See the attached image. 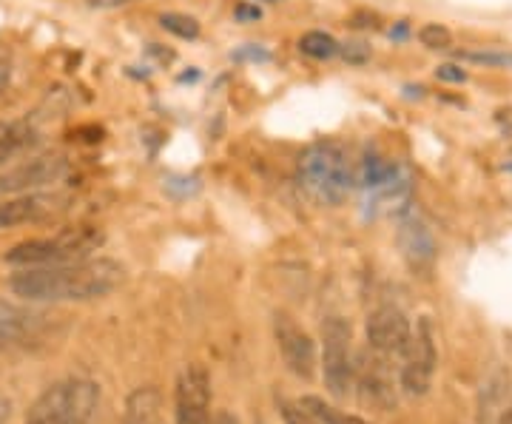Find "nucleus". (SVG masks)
<instances>
[{
	"mask_svg": "<svg viewBox=\"0 0 512 424\" xmlns=\"http://www.w3.org/2000/svg\"><path fill=\"white\" fill-rule=\"evenodd\" d=\"M9 83H12V52L9 46L0 43V94L9 89Z\"/></svg>",
	"mask_w": 512,
	"mask_h": 424,
	"instance_id": "23",
	"label": "nucleus"
},
{
	"mask_svg": "<svg viewBox=\"0 0 512 424\" xmlns=\"http://www.w3.org/2000/svg\"><path fill=\"white\" fill-rule=\"evenodd\" d=\"M126 282V268L117 259H83L49 268H20L9 277V291L23 302H92L114 294Z\"/></svg>",
	"mask_w": 512,
	"mask_h": 424,
	"instance_id": "1",
	"label": "nucleus"
},
{
	"mask_svg": "<svg viewBox=\"0 0 512 424\" xmlns=\"http://www.w3.org/2000/svg\"><path fill=\"white\" fill-rule=\"evenodd\" d=\"M57 316L46 314L40 308L20 305V302H9L0 299V342L3 345H29L43 339L46 333L52 331Z\"/></svg>",
	"mask_w": 512,
	"mask_h": 424,
	"instance_id": "12",
	"label": "nucleus"
},
{
	"mask_svg": "<svg viewBox=\"0 0 512 424\" xmlns=\"http://www.w3.org/2000/svg\"><path fill=\"white\" fill-rule=\"evenodd\" d=\"M339 49L342 46L328 32H308V35L299 37V52L313 57V60H330V57L339 55Z\"/></svg>",
	"mask_w": 512,
	"mask_h": 424,
	"instance_id": "18",
	"label": "nucleus"
},
{
	"mask_svg": "<svg viewBox=\"0 0 512 424\" xmlns=\"http://www.w3.org/2000/svg\"><path fill=\"white\" fill-rule=\"evenodd\" d=\"M296 405L302 407L308 416H311L313 422L319 424H370L365 422V419H359V416H353V413H348V410H339L336 405H330V402H325L322 396H302V399H296Z\"/></svg>",
	"mask_w": 512,
	"mask_h": 424,
	"instance_id": "17",
	"label": "nucleus"
},
{
	"mask_svg": "<svg viewBox=\"0 0 512 424\" xmlns=\"http://www.w3.org/2000/svg\"><path fill=\"white\" fill-rule=\"evenodd\" d=\"M299 183L316 203L339 205L348 200L353 185L359 183V168L350 163V154L339 143H313L299 157Z\"/></svg>",
	"mask_w": 512,
	"mask_h": 424,
	"instance_id": "2",
	"label": "nucleus"
},
{
	"mask_svg": "<svg viewBox=\"0 0 512 424\" xmlns=\"http://www.w3.org/2000/svg\"><path fill=\"white\" fill-rule=\"evenodd\" d=\"M399 245L402 254L413 268H427L436 259V240L433 231L427 228V222L421 220L419 214H404L399 220Z\"/></svg>",
	"mask_w": 512,
	"mask_h": 424,
	"instance_id": "14",
	"label": "nucleus"
},
{
	"mask_svg": "<svg viewBox=\"0 0 512 424\" xmlns=\"http://www.w3.org/2000/svg\"><path fill=\"white\" fill-rule=\"evenodd\" d=\"M419 43L424 49H433V52H444L453 46V32L444 26V23H424L419 29Z\"/></svg>",
	"mask_w": 512,
	"mask_h": 424,
	"instance_id": "19",
	"label": "nucleus"
},
{
	"mask_svg": "<svg viewBox=\"0 0 512 424\" xmlns=\"http://www.w3.org/2000/svg\"><path fill=\"white\" fill-rule=\"evenodd\" d=\"M32 143H35V129L26 120L0 123V163L18 157L20 151H26Z\"/></svg>",
	"mask_w": 512,
	"mask_h": 424,
	"instance_id": "16",
	"label": "nucleus"
},
{
	"mask_svg": "<svg viewBox=\"0 0 512 424\" xmlns=\"http://www.w3.org/2000/svg\"><path fill=\"white\" fill-rule=\"evenodd\" d=\"M123 424H163V393L154 385L131 390L123 410Z\"/></svg>",
	"mask_w": 512,
	"mask_h": 424,
	"instance_id": "15",
	"label": "nucleus"
},
{
	"mask_svg": "<svg viewBox=\"0 0 512 424\" xmlns=\"http://www.w3.org/2000/svg\"><path fill=\"white\" fill-rule=\"evenodd\" d=\"M436 368H439L436 333H433L430 319H419V325L413 331V342L399 365V388L404 396H410V399L427 396L433 388V379H436Z\"/></svg>",
	"mask_w": 512,
	"mask_h": 424,
	"instance_id": "7",
	"label": "nucleus"
},
{
	"mask_svg": "<svg viewBox=\"0 0 512 424\" xmlns=\"http://www.w3.org/2000/svg\"><path fill=\"white\" fill-rule=\"evenodd\" d=\"M165 32H171V35L183 37V40H194V37H200V23L191 18V15H180V12H165L163 18Z\"/></svg>",
	"mask_w": 512,
	"mask_h": 424,
	"instance_id": "20",
	"label": "nucleus"
},
{
	"mask_svg": "<svg viewBox=\"0 0 512 424\" xmlns=\"http://www.w3.org/2000/svg\"><path fill=\"white\" fill-rule=\"evenodd\" d=\"M0 351H3V342H0Z\"/></svg>",
	"mask_w": 512,
	"mask_h": 424,
	"instance_id": "31",
	"label": "nucleus"
},
{
	"mask_svg": "<svg viewBox=\"0 0 512 424\" xmlns=\"http://www.w3.org/2000/svg\"><path fill=\"white\" fill-rule=\"evenodd\" d=\"M63 200L55 194H15L0 200V231L3 228H20V225H32V222H43L55 217L63 208Z\"/></svg>",
	"mask_w": 512,
	"mask_h": 424,
	"instance_id": "13",
	"label": "nucleus"
},
{
	"mask_svg": "<svg viewBox=\"0 0 512 424\" xmlns=\"http://www.w3.org/2000/svg\"><path fill=\"white\" fill-rule=\"evenodd\" d=\"M279 416H282V422L285 424H319V422H313L311 416H308L302 407L296 405V402H288V399H282V402H279Z\"/></svg>",
	"mask_w": 512,
	"mask_h": 424,
	"instance_id": "21",
	"label": "nucleus"
},
{
	"mask_svg": "<svg viewBox=\"0 0 512 424\" xmlns=\"http://www.w3.org/2000/svg\"><path fill=\"white\" fill-rule=\"evenodd\" d=\"M66 171H69V160L63 154H37L32 160H23L0 174V197L40 191L46 185L60 183Z\"/></svg>",
	"mask_w": 512,
	"mask_h": 424,
	"instance_id": "11",
	"label": "nucleus"
},
{
	"mask_svg": "<svg viewBox=\"0 0 512 424\" xmlns=\"http://www.w3.org/2000/svg\"><path fill=\"white\" fill-rule=\"evenodd\" d=\"M274 339L285 368L291 370L296 379L311 382L316 376V368H319L316 342L311 339V333L305 331L291 314L279 311V314H274Z\"/></svg>",
	"mask_w": 512,
	"mask_h": 424,
	"instance_id": "9",
	"label": "nucleus"
},
{
	"mask_svg": "<svg viewBox=\"0 0 512 424\" xmlns=\"http://www.w3.org/2000/svg\"><path fill=\"white\" fill-rule=\"evenodd\" d=\"M234 15H237L239 23H248V20L262 18V9H259V6H254V3H239L237 9H234Z\"/></svg>",
	"mask_w": 512,
	"mask_h": 424,
	"instance_id": "27",
	"label": "nucleus"
},
{
	"mask_svg": "<svg viewBox=\"0 0 512 424\" xmlns=\"http://www.w3.org/2000/svg\"><path fill=\"white\" fill-rule=\"evenodd\" d=\"M211 402H214L211 373L200 362L185 365L174 382V422L211 424Z\"/></svg>",
	"mask_w": 512,
	"mask_h": 424,
	"instance_id": "8",
	"label": "nucleus"
},
{
	"mask_svg": "<svg viewBox=\"0 0 512 424\" xmlns=\"http://www.w3.org/2000/svg\"><path fill=\"white\" fill-rule=\"evenodd\" d=\"M461 57L484 66H512V55H501V52H464Z\"/></svg>",
	"mask_w": 512,
	"mask_h": 424,
	"instance_id": "22",
	"label": "nucleus"
},
{
	"mask_svg": "<svg viewBox=\"0 0 512 424\" xmlns=\"http://www.w3.org/2000/svg\"><path fill=\"white\" fill-rule=\"evenodd\" d=\"M436 77L444 80V83H464V80H467V72H464V69H458L456 63H444V66L436 69Z\"/></svg>",
	"mask_w": 512,
	"mask_h": 424,
	"instance_id": "24",
	"label": "nucleus"
},
{
	"mask_svg": "<svg viewBox=\"0 0 512 424\" xmlns=\"http://www.w3.org/2000/svg\"><path fill=\"white\" fill-rule=\"evenodd\" d=\"M367 348L387 359H402L410 342H413V325L396 305H382L376 311H370L365 322Z\"/></svg>",
	"mask_w": 512,
	"mask_h": 424,
	"instance_id": "10",
	"label": "nucleus"
},
{
	"mask_svg": "<svg viewBox=\"0 0 512 424\" xmlns=\"http://www.w3.org/2000/svg\"><path fill=\"white\" fill-rule=\"evenodd\" d=\"M103 245V234L97 228H69L55 237H37V240L18 242L6 251V262L15 268H49L66 262H83Z\"/></svg>",
	"mask_w": 512,
	"mask_h": 424,
	"instance_id": "4",
	"label": "nucleus"
},
{
	"mask_svg": "<svg viewBox=\"0 0 512 424\" xmlns=\"http://www.w3.org/2000/svg\"><path fill=\"white\" fill-rule=\"evenodd\" d=\"M237 60H256V63H268L271 60V52H265V49H259V46H245V49H239L234 52Z\"/></svg>",
	"mask_w": 512,
	"mask_h": 424,
	"instance_id": "25",
	"label": "nucleus"
},
{
	"mask_svg": "<svg viewBox=\"0 0 512 424\" xmlns=\"http://www.w3.org/2000/svg\"><path fill=\"white\" fill-rule=\"evenodd\" d=\"M322 382L333 399H348L353 393L356 353H353V328L345 316L333 314L322 322V356H319Z\"/></svg>",
	"mask_w": 512,
	"mask_h": 424,
	"instance_id": "5",
	"label": "nucleus"
},
{
	"mask_svg": "<svg viewBox=\"0 0 512 424\" xmlns=\"http://www.w3.org/2000/svg\"><path fill=\"white\" fill-rule=\"evenodd\" d=\"M9 419H12V402L0 396V424H9Z\"/></svg>",
	"mask_w": 512,
	"mask_h": 424,
	"instance_id": "28",
	"label": "nucleus"
},
{
	"mask_svg": "<svg viewBox=\"0 0 512 424\" xmlns=\"http://www.w3.org/2000/svg\"><path fill=\"white\" fill-rule=\"evenodd\" d=\"M211 424H239L237 416H231V413H217V416H211Z\"/></svg>",
	"mask_w": 512,
	"mask_h": 424,
	"instance_id": "29",
	"label": "nucleus"
},
{
	"mask_svg": "<svg viewBox=\"0 0 512 424\" xmlns=\"http://www.w3.org/2000/svg\"><path fill=\"white\" fill-rule=\"evenodd\" d=\"M100 407V385L72 376L52 382L26 410V424H89Z\"/></svg>",
	"mask_w": 512,
	"mask_h": 424,
	"instance_id": "3",
	"label": "nucleus"
},
{
	"mask_svg": "<svg viewBox=\"0 0 512 424\" xmlns=\"http://www.w3.org/2000/svg\"><path fill=\"white\" fill-rule=\"evenodd\" d=\"M339 52L348 57L350 63H365L367 57H370L367 46H362V43H348V46H345V49H339Z\"/></svg>",
	"mask_w": 512,
	"mask_h": 424,
	"instance_id": "26",
	"label": "nucleus"
},
{
	"mask_svg": "<svg viewBox=\"0 0 512 424\" xmlns=\"http://www.w3.org/2000/svg\"><path fill=\"white\" fill-rule=\"evenodd\" d=\"M501 424H512V405L504 410V416H501Z\"/></svg>",
	"mask_w": 512,
	"mask_h": 424,
	"instance_id": "30",
	"label": "nucleus"
},
{
	"mask_svg": "<svg viewBox=\"0 0 512 424\" xmlns=\"http://www.w3.org/2000/svg\"><path fill=\"white\" fill-rule=\"evenodd\" d=\"M353 390L359 402L370 410L390 413L399 405V376L393 373V359L379 356L370 348L356 356V373H353Z\"/></svg>",
	"mask_w": 512,
	"mask_h": 424,
	"instance_id": "6",
	"label": "nucleus"
}]
</instances>
